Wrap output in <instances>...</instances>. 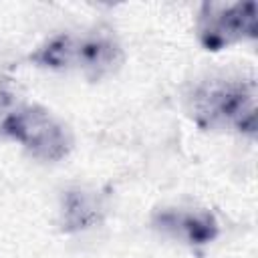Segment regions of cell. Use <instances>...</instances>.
I'll return each mask as SVG.
<instances>
[{"label":"cell","mask_w":258,"mask_h":258,"mask_svg":"<svg viewBox=\"0 0 258 258\" xmlns=\"http://www.w3.org/2000/svg\"><path fill=\"white\" fill-rule=\"evenodd\" d=\"M194 119L210 129H234L256 133V83L254 79L210 81L198 87L189 99Z\"/></svg>","instance_id":"cell-1"},{"label":"cell","mask_w":258,"mask_h":258,"mask_svg":"<svg viewBox=\"0 0 258 258\" xmlns=\"http://www.w3.org/2000/svg\"><path fill=\"white\" fill-rule=\"evenodd\" d=\"M32 58L42 67L79 69L89 77H103L119 64L121 48L107 34H60L40 46Z\"/></svg>","instance_id":"cell-2"},{"label":"cell","mask_w":258,"mask_h":258,"mask_svg":"<svg viewBox=\"0 0 258 258\" xmlns=\"http://www.w3.org/2000/svg\"><path fill=\"white\" fill-rule=\"evenodd\" d=\"M2 133L42 161H58L73 147L67 125L50 111L36 105H26L8 113L2 121Z\"/></svg>","instance_id":"cell-3"},{"label":"cell","mask_w":258,"mask_h":258,"mask_svg":"<svg viewBox=\"0 0 258 258\" xmlns=\"http://www.w3.org/2000/svg\"><path fill=\"white\" fill-rule=\"evenodd\" d=\"M200 40L208 50H220L232 42L256 36L254 2L204 4L200 14Z\"/></svg>","instance_id":"cell-4"},{"label":"cell","mask_w":258,"mask_h":258,"mask_svg":"<svg viewBox=\"0 0 258 258\" xmlns=\"http://www.w3.org/2000/svg\"><path fill=\"white\" fill-rule=\"evenodd\" d=\"M155 224L189 244H208L218 234V222L208 212H173L165 210L157 216Z\"/></svg>","instance_id":"cell-5"},{"label":"cell","mask_w":258,"mask_h":258,"mask_svg":"<svg viewBox=\"0 0 258 258\" xmlns=\"http://www.w3.org/2000/svg\"><path fill=\"white\" fill-rule=\"evenodd\" d=\"M103 206L101 200L85 189H73L67 191L62 198V210H60V222L62 228L73 232V230H87L95 226L101 220Z\"/></svg>","instance_id":"cell-6"}]
</instances>
